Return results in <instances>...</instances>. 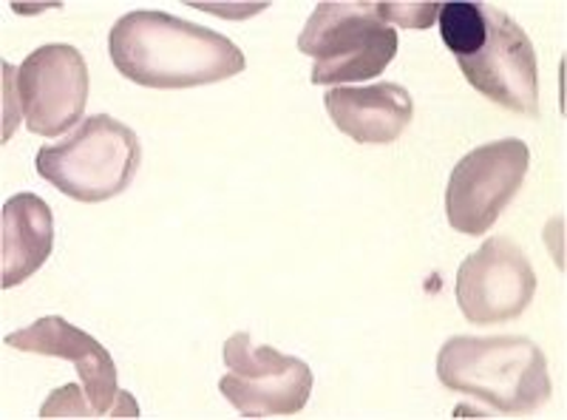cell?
Instances as JSON below:
<instances>
[{
  "label": "cell",
  "instance_id": "1",
  "mask_svg": "<svg viewBox=\"0 0 567 420\" xmlns=\"http://www.w3.org/2000/svg\"><path fill=\"white\" fill-rule=\"evenodd\" d=\"M116 72L145 89H196L245 72V52L225 34L159 9H136L109 34Z\"/></svg>",
  "mask_w": 567,
  "mask_h": 420
},
{
  "label": "cell",
  "instance_id": "2",
  "mask_svg": "<svg viewBox=\"0 0 567 420\" xmlns=\"http://www.w3.org/2000/svg\"><path fill=\"white\" fill-rule=\"evenodd\" d=\"M437 378L503 414L536 412L550 398L548 358L525 336L449 338L437 352Z\"/></svg>",
  "mask_w": 567,
  "mask_h": 420
},
{
  "label": "cell",
  "instance_id": "3",
  "mask_svg": "<svg viewBox=\"0 0 567 420\" xmlns=\"http://www.w3.org/2000/svg\"><path fill=\"white\" fill-rule=\"evenodd\" d=\"M142 162L140 136L109 114H94L63 143L38 151V174L78 202H109L131 188Z\"/></svg>",
  "mask_w": 567,
  "mask_h": 420
},
{
  "label": "cell",
  "instance_id": "4",
  "mask_svg": "<svg viewBox=\"0 0 567 420\" xmlns=\"http://www.w3.org/2000/svg\"><path fill=\"white\" fill-rule=\"evenodd\" d=\"M298 49L316 60L312 83L341 85L361 83L383 74L398 58V29L389 27L374 3H318L310 14Z\"/></svg>",
  "mask_w": 567,
  "mask_h": 420
},
{
  "label": "cell",
  "instance_id": "5",
  "mask_svg": "<svg viewBox=\"0 0 567 420\" xmlns=\"http://www.w3.org/2000/svg\"><path fill=\"white\" fill-rule=\"evenodd\" d=\"M227 376L219 392L245 418H281L298 414L312 395V369L301 358L284 356L276 347L252 344L247 332L225 341Z\"/></svg>",
  "mask_w": 567,
  "mask_h": 420
},
{
  "label": "cell",
  "instance_id": "6",
  "mask_svg": "<svg viewBox=\"0 0 567 420\" xmlns=\"http://www.w3.org/2000/svg\"><path fill=\"white\" fill-rule=\"evenodd\" d=\"M528 165L530 151L523 140H496L465 154L445 188L449 225L465 236H485L519 194Z\"/></svg>",
  "mask_w": 567,
  "mask_h": 420
},
{
  "label": "cell",
  "instance_id": "7",
  "mask_svg": "<svg viewBox=\"0 0 567 420\" xmlns=\"http://www.w3.org/2000/svg\"><path fill=\"white\" fill-rule=\"evenodd\" d=\"M488 32L480 52L457 60L460 72L491 103L525 116H539V65L525 29L503 9L485 3Z\"/></svg>",
  "mask_w": 567,
  "mask_h": 420
},
{
  "label": "cell",
  "instance_id": "8",
  "mask_svg": "<svg viewBox=\"0 0 567 420\" xmlns=\"http://www.w3.org/2000/svg\"><path fill=\"white\" fill-rule=\"evenodd\" d=\"M534 265L508 236H491L457 270L460 313L477 327L519 318L534 301Z\"/></svg>",
  "mask_w": 567,
  "mask_h": 420
},
{
  "label": "cell",
  "instance_id": "9",
  "mask_svg": "<svg viewBox=\"0 0 567 420\" xmlns=\"http://www.w3.org/2000/svg\"><path fill=\"white\" fill-rule=\"evenodd\" d=\"M14 74L20 111L32 134L60 136L83 120L89 103V65L74 45H40Z\"/></svg>",
  "mask_w": 567,
  "mask_h": 420
},
{
  "label": "cell",
  "instance_id": "10",
  "mask_svg": "<svg viewBox=\"0 0 567 420\" xmlns=\"http://www.w3.org/2000/svg\"><path fill=\"white\" fill-rule=\"evenodd\" d=\"M7 347L74 363L97 418H140V407L134 398L116 387V363L109 349L65 318H38L23 330L9 332Z\"/></svg>",
  "mask_w": 567,
  "mask_h": 420
},
{
  "label": "cell",
  "instance_id": "11",
  "mask_svg": "<svg viewBox=\"0 0 567 420\" xmlns=\"http://www.w3.org/2000/svg\"><path fill=\"white\" fill-rule=\"evenodd\" d=\"M329 120L361 145H389L409 129L412 94L398 83L338 85L323 98Z\"/></svg>",
  "mask_w": 567,
  "mask_h": 420
},
{
  "label": "cell",
  "instance_id": "12",
  "mask_svg": "<svg viewBox=\"0 0 567 420\" xmlns=\"http://www.w3.org/2000/svg\"><path fill=\"white\" fill-rule=\"evenodd\" d=\"M52 247V207L34 194L12 196L0 216V287L23 285L49 262Z\"/></svg>",
  "mask_w": 567,
  "mask_h": 420
},
{
  "label": "cell",
  "instance_id": "13",
  "mask_svg": "<svg viewBox=\"0 0 567 420\" xmlns=\"http://www.w3.org/2000/svg\"><path fill=\"white\" fill-rule=\"evenodd\" d=\"M440 38L457 60L480 52L488 32L485 3H440Z\"/></svg>",
  "mask_w": 567,
  "mask_h": 420
},
{
  "label": "cell",
  "instance_id": "14",
  "mask_svg": "<svg viewBox=\"0 0 567 420\" xmlns=\"http://www.w3.org/2000/svg\"><path fill=\"white\" fill-rule=\"evenodd\" d=\"M40 418H97L91 407L89 395L78 383H65L63 389H54L49 401L40 407Z\"/></svg>",
  "mask_w": 567,
  "mask_h": 420
},
{
  "label": "cell",
  "instance_id": "15",
  "mask_svg": "<svg viewBox=\"0 0 567 420\" xmlns=\"http://www.w3.org/2000/svg\"><path fill=\"white\" fill-rule=\"evenodd\" d=\"M389 27L429 29L437 20L440 3H374Z\"/></svg>",
  "mask_w": 567,
  "mask_h": 420
}]
</instances>
